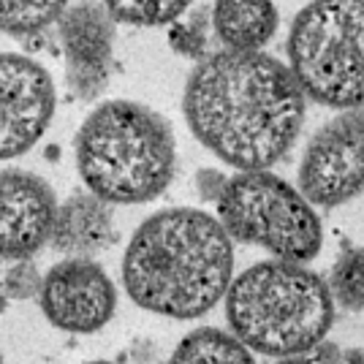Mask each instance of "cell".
I'll return each mask as SVG.
<instances>
[{
    "label": "cell",
    "mask_w": 364,
    "mask_h": 364,
    "mask_svg": "<svg viewBox=\"0 0 364 364\" xmlns=\"http://www.w3.org/2000/svg\"><path fill=\"white\" fill-rule=\"evenodd\" d=\"M234 240L220 220L193 207H168L134 231L122 258V286L141 310L201 318L226 296Z\"/></svg>",
    "instance_id": "2"
},
{
    "label": "cell",
    "mask_w": 364,
    "mask_h": 364,
    "mask_svg": "<svg viewBox=\"0 0 364 364\" xmlns=\"http://www.w3.org/2000/svg\"><path fill=\"white\" fill-rule=\"evenodd\" d=\"M334 302L348 310H364V247H348L329 272Z\"/></svg>",
    "instance_id": "17"
},
{
    "label": "cell",
    "mask_w": 364,
    "mask_h": 364,
    "mask_svg": "<svg viewBox=\"0 0 364 364\" xmlns=\"http://www.w3.org/2000/svg\"><path fill=\"white\" fill-rule=\"evenodd\" d=\"M226 174L223 171H218V168H201L196 174V191L198 196L204 198V201H210V204H218V198L223 193V188H226Z\"/></svg>",
    "instance_id": "20"
},
{
    "label": "cell",
    "mask_w": 364,
    "mask_h": 364,
    "mask_svg": "<svg viewBox=\"0 0 364 364\" xmlns=\"http://www.w3.org/2000/svg\"><path fill=\"white\" fill-rule=\"evenodd\" d=\"M41 310L52 326L71 334L104 329L117 310V289L92 258H65L44 274Z\"/></svg>",
    "instance_id": "9"
},
{
    "label": "cell",
    "mask_w": 364,
    "mask_h": 364,
    "mask_svg": "<svg viewBox=\"0 0 364 364\" xmlns=\"http://www.w3.org/2000/svg\"><path fill=\"white\" fill-rule=\"evenodd\" d=\"M41 286H44V277L38 272V267L33 264L31 258H25V261H16L14 267L6 272V277H3V296L16 299V302L36 299L41 294Z\"/></svg>",
    "instance_id": "19"
},
{
    "label": "cell",
    "mask_w": 364,
    "mask_h": 364,
    "mask_svg": "<svg viewBox=\"0 0 364 364\" xmlns=\"http://www.w3.org/2000/svg\"><path fill=\"white\" fill-rule=\"evenodd\" d=\"M213 25V9H196L188 19H177L168 25V46L182 58H204L207 49V31Z\"/></svg>",
    "instance_id": "18"
},
{
    "label": "cell",
    "mask_w": 364,
    "mask_h": 364,
    "mask_svg": "<svg viewBox=\"0 0 364 364\" xmlns=\"http://www.w3.org/2000/svg\"><path fill=\"white\" fill-rule=\"evenodd\" d=\"M68 0H0V33L25 38L58 22Z\"/></svg>",
    "instance_id": "15"
},
{
    "label": "cell",
    "mask_w": 364,
    "mask_h": 364,
    "mask_svg": "<svg viewBox=\"0 0 364 364\" xmlns=\"http://www.w3.org/2000/svg\"><path fill=\"white\" fill-rule=\"evenodd\" d=\"M114 22L136 28H161L177 22L193 0H101Z\"/></svg>",
    "instance_id": "16"
},
{
    "label": "cell",
    "mask_w": 364,
    "mask_h": 364,
    "mask_svg": "<svg viewBox=\"0 0 364 364\" xmlns=\"http://www.w3.org/2000/svg\"><path fill=\"white\" fill-rule=\"evenodd\" d=\"M277 364H313V359H307V356H286Z\"/></svg>",
    "instance_id": "21"
},
{
    "label": "cell",
    "mask_w": 364,
    "mask_h": 364,
    "mask_svg": "<svg viewBox=\"0 0 364 364\" xmlns=\"http://www.w3.org/2000/svg\"><path fill=\"white\" fill-rule=\"evenodd\" d=\"M166 364H256V359L231 332L201 326L182 337Z\"/></svg>",
    "instance_id": "14"
},
{
    "label": "cell",
    "mask_w": 364,
    "mask_h": 364,
    "mask_svg": "<svg viewBox=\"0 0 364 364\" xmlns=\"http://www.w3.org/2000/svg\"><path fill=\"white\" fill-rule=\"evenodd\" d=\"M223 299L231 334L264 356H302L318 348L334 323L326 280L296 261H258L231 280Z\"/></svg>",
    "instance_id": "4"
},
{
    "label": "cell",
    "mask_w": 364,
    "mask_h": 364,
    "mask_svg": "<svg viewBox=\"0 0 364 364\" xmlns=\"http://www.w3.org/2000/svg\"><path fill=\"white\" fill-rule=\"evenodd\" d=\"M55 82L41 63L0 52V161L19 158L55 117Z\"/></svg>",
    "instance_id": "8"
},
{
    "label": "cell",
    "mask_w": 364,
    "mask_h": 364,
    "mask_svg": "<svg viewBox=\"0 0 364 364\" xmlns=\"http://www.w3.org/2000/svg\"><path fill=\"white\" fill-rule=\"evenodd\" d=\"M304 92L267 52H215L196 63L182 92L193 136L237 171H264L291 152L304 122Z\"/></svg>",
    "instance_id": "1"
},
{
    "label": "cell",
    "mask_w": 364,
    "mask_h": 364,
    "mask_svg": "<svg viewBox=\"0 0 364 364\" xmlns=\"http://www.w3.org/2000/svg\"><path fill=\"white\" fill-rule=\"evenodd\" d=\"M218 220L234 242L258 245L283 261L307 264L323 247L316 207L269 168L228 177L218 198Z\"/></svg>",
    "instance_id": "6"
},
{
    "label": "cell",
    "mask_w": 364,
    "mask_h": 364,
    "mask_svg": "<svg viewBox=\"0 0 364 364\" xmlns=\"http://www.w3.org/2000/svg\"><path fill=\"white\" fill-rule=\"evenodd\" d=\"M117 240L112 204L95 193H71L58 204L55 226H52V250L65 258H92L109 250Z\"/></svg>",
    "instance_id": "12"
},
{
    "label": "cell",
    "mask_w": 364,
    "mask_h": 364,
    "mask_svg": "<svg viewBox=\"0 0 364 364\" xmlns=\"http://www.w3.org/2000/svg\"><path fill=\"white\" fill-rule=\"evenodd\" d=\"M286 55L304 98L364 107V0H310L291 22Z\"/></svg>",
    "instance_id": "5"
},
{
    "label": "cell",
    "mask_w": 364,
    "mask_h": 364,
    "mask_svg": "<svg viewBox=\"0 0 364 364\" xmlns=\"http://www.w3.org/2000/svg\"><path fill=\"white\" fill-rule=\"evenodd\" d=\"M0 364H3V359H0Z\"/></svg>",
    "instance_id": "23"
},
{
    "label": "cell",
    "mask_w": 364,
    "mask_h": 364,
    "mask_svg": "<svg viewBox=\"0 0 364 364\" xmlns=\"http://www.w3.org/2000/svg\"><path fill=\"white\" fill-rule=\"evenodd\" d=\"M74 147L82 182L109 204L152 201L177 171V144L166 117L128 98L92 109Z\"/></svg>",
    "instance_id": "3"
},
{
    "label": "cell",
    "mask_w": 364,
    "mask_h": 364,
    "mask_svg": "<svg viewBox=\"0 0 364 364\" xmlns=\"http://www.w3.org/2000/svg\"><path fill=\"white\" fill-rule=\"evenodd\" d=\"M280 25L274 0H215L213 31L231 52H261Z\"/></svg>",
    "instance_id": "13"
},
{
    "label": "cell",
    "mask_w": 364,
    "mask_h": 364,
    "mask_svg": "<svg viewBox=\"0 0 364 364\" xmlns=\"http://www.w3.org/2000/svg\"><path fill=\"white\" fill-rule=\"evenodd\" d=\"M299 191L323 210L364 193V107L346 109L316 131L299 164Z\"/></svg>",
    "instance_id": "7"
},
{
    "label": "cell",
    "mask_w": 364,
    "mask_h": 364,
    "mask_svg": "<svg viewBox=\"0 0 364 364\" xmlns=\"http://www.w3.org/2000/svg\"><path fill=\"white\" fill-rule=\"evenodd\" d=\"M85 364H114V362H104V359H95V362H85Z\"/></svg>",
    "instance_id": "22"
},
{
    "label": "cell",
    "mask_w": 364,
    "mask_h": 364,
    "mask_svg": "<svg viewBox=\"0 0 364 364\" xmlns=\"http://www.w3.org/2000/svg\"><path fill=\"white\" fill-rule=\"evenodd\" d=\"M58 198L49 182L22 168L0 171V258L25 261L52 237Z\"/></svg>",
    "instance_id": "11"
},
{
    "label": "cell",
    "mask_w": 364,
    "mask_h": 364,
    "mask_svg": "<svg viewBox=\"0 0 364 364\" xmlns=\"http://www.w3.org/2000/svg\"><path fill=\"white\" fill-rule=\"evenodd\" d=\"M114 19L101 0H79L58 19L65 82L79 101H92L107 90L114 52Z\"/></svg>",
    "instance_id": "10"
}]
</instances>
